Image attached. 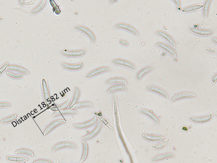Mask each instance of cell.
<instances>
[{
  "mask_svg": "<svg viewBox=\"0 0 217 163\" xmlns=\"http://www.w3.org/2000/svg\"><path fill=\"white\" fill-rule=\"evenodd\" d=\"M42 86L43 89V94L45 102L47 105H49L51 103L50 95L49 91L48 85L46 79L44 78L42 79Z\"/></svg>",
  "mask_w": 217,
  "mask_h": 163,
  "instance_id": "1",
  "label": "cell"
},
{
  "mask_svg": "<svg viewBox=\"0 0 217 163\" xmlns=\"http://www.w3.org/2000/svg\"><path fill=\"white\" fill-rule=\"evenodd\" d=\"M65 148L77 149L78 147H77L76 145L74 144L73 143L68 142H62L59 143L53 146V147L52 151L53 152H54V151H56V150Z\"/></svg>",
  "mask_w": 217,
  "mask_h": 163,
  "instance_id": "2",
  "label": "cell"
},
{
  "mask_svg": "<svg viewBox=\"0 0 217 163\" xmlns=\"http://www.w3.org/2000/svg\"><path fill=\"white\" fill-rule=\"evenodd\" d=\"M66 122V121L63 119H60L56 120L51 122L47 128L45 129L43 132V135L46 136L47 134H48L50 132H51L52 130L55 129L56 127H57L60 125Z\"/></svg>",
  "mask_w": 217,
  "mask_h": 163,
  "instance_id": "3",
  "label": "cell"
},
{
  "mask_svg": "<svg viewBox=\"0 0 217 163\" xmlns=\"http://www.w3.org/2000/svg\"><path fill=\"white\" fill-rule=\"evenodd\" d=\"M101 127H102V123L100 121H98L97 125L95 127L93 130H92L89 134L82 137V139L83 140H90L92 139L99 133L101 130Z\"/></svg>",
  "mask_w": 217,
  "mask_h": 163,
  "instance_id": "4",
  "label": "cell"
},
{
  "mask_svg": "<svg viewBox=\"0 0 217 163\" xmlns=\"http://www.w3.org/2000/svg\"><path fill=\"white\" fill-rule=\"evenodd\" d=\"M97 120V117H95L92 119L86 122L83 123L73 124V126L76 129H86V128H88V127H90L92 126V125H94L95 123L96 122Z\"/></svg>",
  "mask_w": 217,
  "mask_h": 163,
  "instance_id": "5",
  "label": "cell"
},
{
  "mask_svg": "<svg viewBox=\"0 0 217 163\" xmlns=\"http://www.w3.org/2000/svg\"><path fill=\"white\" fill-rule=\"evenodd\" d=\"M74 29L77 30H79V31H82V32L85 33V34H86L91 40L92 44H94L95 41V37L94 34L92 33V31H91L89 29L87 28L86 27L82 26H76L74 27Z\"/></svg>",
  "mask_w": 217,
  "mask_h": 163,
  "instance_id": "6",
  "label": "cell"
},
{
  "mask_svg": "<svg viewBox=\"0 0 217 163\" xmlns=\"http://www.w3.org/2000/svg\"><path fill=\"white\" fill-rule=\"evenodd\" d=\"M85 49L81 50L74 51H61V53L62 55L69 57H79L84 55L86 52Z\"/></svg>",
  "mask_w": 217,
  "mask_h": 163,
  "instance_id": "7",
  "label": "cell"
},
{
  "mask_svg": "<svg viewBox=\"0 0 217 163\" xmlns=\"http://www.w3.org/2000/svg\"><path fill=\"white\" fill-rule=\"evenodd\" d=\"M111 69L107 67H102L101 68H98V69H96L90 72L88 74L86 75L85 78V79H89L92 78L93 76H95L101 74L103 73L106 72L111 71Z\"/></svg>",
  "mask_w": 217,
  "mask_h": 163,
  "instance_id": "8",
  "label": "cell"
},
{
  "mask_svg": "<svg viewBox=\"0 0 217 163\" xmlns=\"http://www.w3.org/2000/svg\"><path fill=\"white\" fill-rule=\"evenodd\" d=\"M112 63L115 65L127 67L133 71L135 70L136 68L134 65L132 63L127 60L122 59H115L113 60Z\"/></svg>",
  "mask_w": 217,
  "mask_h": 163,
  "instance_id": "9",
  "label": "cell"
},
{
  "mask_svg": "<svg viewBox=\"0 0 217 163\" xmlns=\"http://www.w3.org/2000/svg\"><path fill=\"white\" fill-rule=\"evenodd\" d=\"M189 29L191 32L201 36H208L210 35L213 32L214 30L213 29L205 30L199 29L194 28L192 27H189Z\"/></svg>",
  "mask_w": 217,
  "mask_h": 163,
  "instance_id": "10",
  "label": "cell"
},
{
  "mask_svg": "<svg viewBox=\"0 0 217 163\" xmlns=\"http://www.w3.org/2000/svg\"><path fill=\"white\" fill-rule=\"evenodd\" d=\"M115 28L126 30L132 33L136 36H138L139 35L138 32L136 30L127 24H123V23L117 24L115 26Z\"/></svg>",
  "mask_w": 217,
  "mask_h": 163,
  "instance_id": "11",
  "label": "cell"
},
{
  "mask_svg": "<svg viewBox=\"0 0 217 163\" xmlns=\"http://www.w3.org/2000/svg\"><path fill=\"white\" fill-rule=\"evenodd\" d=\"M84 62L77 64H68L65 63H62V66L68 70L71 71H78L81 69L84 66Z\"/></svg>",
  "mask_w": 217,
  "mask_h": 163,
  "instance_id": "12",
  "label": "cell"
},
{
  "mask_svg": "<svg viewBox=\"0 0 217 163\" xmlns=\"http://www.w3.org/2000/svg\"><path fill=\"white\" fill-rule=\"evenodd\" d=\"M74 88H75V90H74V95H73L72 99L70 101V103L68 108V109H72L73 108L74 105L78 102L79 97H80V89H79V87L76 86H75Z\"/></svg>",
  "mask_w": 217,
  "mask_h": 163,
  "instance_id": "13",
  "label": "cell"
},
{
  "mask_svg": "<svg viewBox=\"0 0 217 163\" xmlns=\"http://www.w3.org/2000/svg\"><path fill=\"white\" fill-rule=\"evenodd\" d=\"M196 97V94L193 93L189 92H184L179 93L173 97L171 100V102H173L176 101L187 98H193Z\"/></svg>",
  "mask_w": 217,
  "mask_h": 163,
  "instance_id": "14",
  "label": "cell"
},
{
  "mask_svg": "<svg viewBox=\"0 0 217 163\" xmlns=\"http://www.w3.org/2000/svg\"><path fill=\"white\" fill-rule=\"evenodd\" d=\"M213 116V114L211 113L207 116L201 117H189V119H190V121H191L192 122L200 123L206 122L209 121L212 118Z\"/></svg>",
  "mask_w": 217,
  "mask_h": 163,
  "instance_id": "15",
  "label": "cell"
},
{
  "mask_svg": "<svg viewBox=\"0 0 217 163\" xmlns=\"http://www.w3.org/2000/svg\"><path fill=\"white\" fill-rule=\"evenodd\" d=\"M155 34H157L158 35H159V36H161L162 38L165 39V40H166V41L169 42V44H171V46L173 48H176V44L175 42L173 40V38L169 34H168L165 33L164 31H157L156 32Z\"/></svg>",
  "mask_w": 217,
  "mask_h": 163,
  "instance_id": "16",
  "label": "cell"
},
{
  "mask_svg": "<svg viewBox=\"0 0 217 163\" xmlns=\"http://www.w3.org/2000/svg\"><path fill=\"white\" fill-rule=\"evenodd\" d=\"M155 46L162 49L165 51H167V52L172 55L174 57H176V53L175 51L173 49L171 48L170 46H168V45L164 44V43H157L156 44Z\"/></svg>",
  "mask_w": 217,
  "mask_h": 163,
  "instance_id": "17",
  "label": "cell"
},
{
  "mask_svg": "<svg viewBox=\"0 0 217 163\" xmlns=\"http://www.w3.org/2000/svg\"><path fill=\"white\" fill-rule=\"evenodd\" d=\"M78 114V111L73 109H65L55 112L52 115V117L64 115H74Z\"/></svg>",
  "mask_w": 217,
  "mask_h": 163,
  "instance_id": "18",
  "label": "cell"
},
{
  "mask_svg": "<svg viewBox=\"0 0 217 163\" xmlns=\"http://www.w3.org/2000/svg\"><path fill=\"white\" fill-rule=\"evenodd\" d=\"M146 91H151L154 92L159 94L160 95L164 97L166 99H169V96L165 91L160 88L154 86H149L146 89Z\"/></svg>",
  "mask_w": 217,
  "mask_h": 163,
  "instance_id": "19",
  "label": "cell"
},
{
  "mask_svg": "<svg viewBox=\"0 0 217 163\" xmlns=\"http://www.w3.org/2000/svg\"><path fill=\"white\" fill-rule=\"evenodd\" d=\"M139 113L142 114L146 115V116L149 117L154 122L156 123L158 125L159 124V120L158 119L157 117L151 111L145 110V109H143V110H140L139 111Z\"/></svg>",
  "mask_w": 217,
  "mask_h": 163,
  "instance_id": "20",
  "label": "cell"
},
{
  "mask_svg": "<svg viewBox=\"0 0 217 163\" xmlns=\"http://www.w3.org/2000/svg\"><path fill=\"white\" fill-rule=\"evenodd\" d=\"M142 137L146 140L151 141V142H157L164 140L165 137L164 136H153V135H148V134H142Z\"/></svg>",
  "mask_w": 217,
  "mask_h": 163,
  "instance_id": "21",
  "label": "cell"
},
{
  "mask_svg": "<svg viewBox=\"0 0 217 163\" xmlns=\"http://www.w3.org/2000/svg\"><path fill=\"white\" fill-rule=\"evenodd\" d=\"M115 83H118V84H122L126 85L127 84V82L124 79L116 77V78H113L108 79L107 81L106 82V85H111V84H115Z\"/></svg>",
  "mask_w": 217,
  "mask_h": 163,
  "instance_id": "22",
  "label": "cell"
},
{
  "mask_svg": "<svg viewBox=\"0 0 217 163\" xmlns=\"http://www.w3.org/2000/svg\"><path fill=\"white\" fill-rule=\"evenodd\" d=\"M97 118L99 120V121L101 123L103 124L109 130H110L112 132H114V128L113 127L112 124L110 123V122L107 119L105 118L104 117H101V116H97Z\"/></svg>",
  "mask_w": 217,
  "mask_h": 163,
  "instance_id": "23",
  "label": "cell"
},
{
  "mask_svg": "<svg viewBox=\"0 0 217 163\" xmlns=\"http://www.w3.org/2000/svg\"><path fill=\"white\" fill-rule=\"evenodd\" d=\"M8 161L11 162H23L28 160V158L26 157H17L15 156H7L6 157Z\"/></svg>",
  "mask_w": 217,
  "mask_h": 163,
  "instance_id": "24",
  "label": "cell"
},
{
  "mask_svg": "<svg viewBox=\"0 0 217 163\" xmlns=\"http://www.w3.org/2000/svg\"><path fill=\"white\" fill-rule=\"evenodd\" d=\"M154 69V68L152 66L147 67L142 69V70L139 72L137 75V80H140L143 76L149 72L153 70Z\"/></svg>",
  "mask_w": 217,
  "mask_h": 163,
  "instance_id": "25",
  "label": "cell"
},
{
  "mask_svg": "<svg viewBox=\"0 0 217 163\" xmlns=\"http://www.w3.org/2000/svg\"><path fill=\"white\" fill-rule=\"evenodd\" d=\"M7 70L16 71L20 72H22L23 73L26 74H29V72L27 70L25 69L22 67L19 66H13V65L9 66L7 67Z\"/></svg>",
  "mask_w": 217,
  "mask_h": 163,
  "instance_id": "26",
  "label": "cell"
},
{
  "mask_svg": "<svg viewBox=\"0 0 217 163\" xmlns=\"http://www.w3.org/2000/svg\"><path fill=\"white\" fill-rule=\"evenodd\" d=\"M81 142H82L83 145V156H82V159L80 160V162L82 163L84 162L87 159L88 153V146L86 142H85V141L83 140L81 141Z\"/></svg>",
  "mask_w": 217,
  "mask_h": 163,
  "instance_id": "27",
  "label": "cell"
},
{
  "mask_svg": "<svg viewBox=\"0 0 217 163\" xmlns=\"http://www.w3.org/2000/svg\"><path fill=\"white\" fill-rule=\"evenodd\" d=\"M70 103V100H68L66 102H65L63 104L51 107V108H50V110L52 111H55V112L60 111V110H64V109H66L68 107Z\"/></svg>",
  "mask_w": 217,
  "mask_h": 163,
  "instance_id": "28",
  "label": "cell"
},
{
  "mask_svg": "<svg viewBox=\"0 0 217 163\" xmlns=\"http://www.w3.org/2000/svg\"><path fill=\"white\" fill-rule=\"evenodd\" d=\"M93 104L90 102H78L74 105L73 107V109H78L82 108H85V107H90L92 108L93 107Z\"/></svg>",
  "mask_w": 217,
  "mask_h": 163,
  "instance_id": "29",
  "label": "cell"
},
{
  "mask_svg": "<svg viewBox=\"0 0 217 163\" xmlns=\"http://www.w3.org/2000/svg\"><path fill=\"white\" fill-rule=\"evenodd\" d=\"M127 91V89L125 86L122 85H116L110 88L107 91L108 94L114 92L116 91Z\"/></svg>",
  "mask_w": 217,
  "mask_h": 163,
  "instance_id": "30",
  "label": "cell"
},
{
  "mask_svg": "<svg viewBox=\"0 0 217 163\" xmlns=\"http://www.w3.org/2000/svg\"><path fill=\"white\" fill-rule=\"evenodd\" d=\"M203 7V5L202 4L195 5L191 6H188V7L183 9L182 10V11L183 12H190V11L201 9Z\"/></svg>",
  "mask_w": 217,
  "mask_h": 163,
  "instance_id": "31",
  "label": "cell"
},
{
  "mask_svg": "<svg viewBox=\"0 0 217 163\" xmlns=\"http://www.w3.org/2000/svg\"><path fill=\"white\" fill-rule=\"evenodd\" d=\"M46 3V0H43V1H42L41 2L40 4L38 5L37 7L35 8L34 9H33L32 11H31L30 14H36V13H38L39 11H41L43 8V7H44Z\"/></svg>",
  "mask_w": 217,
  "mask_h": 163,
  "instance_id": "32",
  "label": "cell"
},
{
  "mask_svg": "<svg viewBox=\"0 0 217 163\" xmlns=\"http://www.w3.org/2000/svg\"><path fill=\"white\" fill-rule=\"evenodd\" d=\"M174 156L171 153H168V154H162V155H159L156 156V157H154L152 160V162H156V161H159V160H161L164 159H166V158H169V157H174Z\"/></svg>",
  "mask_w": 217,
  "mask_h": 163,
  "instance_id": "33",
  "label": "cell"
},
{
  "mask_svg": "<svg viewBox=\"0 0 217 163\" xmlns=\"http://www.w3.org/2000/svg\"><path fill=\"white\" fill-rule=\"evenodd\" d=\"M211 2V0H206L204 4V5L203 6V16L206 19H207V17H208L209 6H210Z\"/></svg>",
  "mask_w": 217,
  "mask_h": 163,
  "instance_id": "34",
  "label": "cell"
},
{
  "mask_svg": "<svg viewBox=\"0 0 217 163\" xmlns=\"http://www.w3.org/2000/svg\"><path fill=\"white\" fill-rule=\"evenodd\" d=\"M50 2L51 6H52L53 10V12H55V14L56 15H60L61 12V10L59 6L57 5V4L53 0H51V1H50Z\"/></svg>",
  "mask_w": 217,
  "mask_h": 163,
  "instance_id": "35",
  "label": "cell"
},
{
  "mask_svg": "<svg viewBox=\"0 0 217 163\" xmlns=\"http://www.w3.org/2000/svg\"><path fill=\"white\" fill-rule=\"evenodd\" d=\"M15 153L17 154H24V155H28L31 157L34 156V153L31 150L27 149H19V150H17L15 152Z\"/></svg>",
  "mask_w": 217,
  "mask_h": 163,
  "instance_id": "36",
  "label": "cell"
},
{
  "mask_svg": "<svg viewBox=\"0 0 217 163\" xmlns=\"http://www.w3.org/2000/svg\"><path fill=\"white\" fill-rule=\"evenodd\" d=\"M17 117V114H14L12 115V116H10V117H8L7 118H6L2 119L1 121V122L3 124H7L9 123L12 122V121L15 120L16 118Z\"/></svg>",
  "mask_w": 217,
  "mask_h": 163,
  "instance_id": "37",
  "label": "cell"
},
{
  "mask_svg": "<svg viewBox=\"0 0 217 163\" xmlns=\"http://www.w3.org/2000/svg\"><path fill=\"white\" fill-rule=\"evenodd\" d=\"M7 74L10 77L15 79L21 78L23 76V74L14 73L12 72L8 71L7 72Z\"/></svg>",
  "mask_w": 217,
  "mask_h": 163,
  "instance_id": "38",
  "label": "cell"
},
{
  "mask_svg": "<svg viewBox=\"0 0 217 163\" xmlns=\"http://www.w3.org/2000/svg\"><path fill=\"white\" fill-rule=\"evenodd\" d=\"M169 141H170V140L169 139L165 141V142L162 143L155 145H154V146L153 147V148L154 149H160L162 148L163 147H165V146H166L169 144Z\"/></svg>",
  "mask_w": 217,
  "mask_h": 163,
  "instance_id": "39",
  "label": "cell"
},
{
  "mask_svg": "<svg viewBox=\"0 0 217 163\" xmlns=\"http://www.w3.org/2000/svg\"><path fill=\"white\" fill-rule=\"evenodd\" d=\"M8 66V63H5L0 67V75H1L7 69Z\"/></svg>",
  "mask_w": 217,
  "mask_h": 163,
  "instance_id": "40",
  "label": "cell"
},
{
  "mask_svg": "<svg viewBox=\"0 0 217 163\" xmlns=\"http://www.w3.org/2000/svg\"><path fill=\"white\" fill-rule=\"evenodd\" d=\"M11 106V104L8 102H1L0 103V108H8Z\"/></svg>",
  "mask_w": 217,
  "mask_h": 163,
  "instance_id": "41",
  "label": "cell"
},
{
  "mask_svg": "<svg viewBox=\"0 0 217 163\" xmlns=\"http://www.w3.org/2000/svg\"><path fill=\"white\" fill-rule=\"evenodd\" d=\"M33 163H53L50 161L45 160H39L35 161Z\"/></svg>",
  "mask_w": 217,
  "mask_h": 163,
  "instance_id": "42",
  "label": "cell"
},
{
  "mask_svg": "<svg viewBox=\"0 0 217 163\" xmlns=\"http://www.w3.org/2000/svg\"><path fill=\"white\" fill-rule=\"evenodd\" d=\"M206 51L207 52L211 53H215L216 52V51L214 49L207 48L206 49Z\"/></svg>",
  "mask_w": 217,
  "mask_h": 163,
  "instance_id": "43",
  "label": "cell"
},
{
  "mask_svg": "<svg viewBox=\"0 0 217 163\" xmlns=\"http://www.w3.org/2000/svg\"><path fill=\"white\" fill-rule=\"evenodd\" d=\"M120 43L121 45H123V46H127L129 45L128 42H126V41H124V40H120Z\"/></svg>",
  "mask_w": 217,
  "mask_h": 163,
  "instance_id": "44",
  "label": "cell"
},
{
  "mask_svg": "<svg viewBox=\"0 0 217 163\" xmlns=\"http://www.w3.org/2000/svg\"><path fill=\"white\" fill-rule=\"evenodd\" d=\"M217 80V74H216L215 75L213 76V78L212 79V82L213 83L216 82Z\"/></svg>",
  "mask_w": 217,
  "mask_h": 163,
  "instance_id": "45",
  "label": "cell"
},
{
  "mask_svg": "<svg viewBox=\"0 0 217 163\" xmlns=\"http://www.w3.org/2000/svg\"><path fill=\"white\" fill-rule=\"evenodd\" d=\"M174 1L175 3L178 7H179L180 6V1H179L176 0V1Z\"/></svg>",
  "mask_w": 217,
  "mask_h": 163,
  "instance_id": "46",
  "label": "cell"
},
{
  "mask_svg": "<svg viewBox=\"0 0 217 163\" xmlns=\"http://www.w3.org/2000/svg\"><path fill=\"white\" fill-rule=\"evenodd\" d=\"M181 130H182V131L186 132V131H187V130H188V129L187 127L184 126L182 127V128H181Z\"/></svg>",
  "mask_w": 217,
  "mask_h": 163,
  "instance_id": "47",
  "label": "cell"
},
{
  "mask_svg": "<svg viewBox=\"0 0 217 163\" xmlns=\"http://www.w3.org/2000/svg\"><path fill=\"white\" fill-rule=\"evenodd\" d=\"M212 39V41H213V42L214 43H216V44H217V39L216 38H214V37H213Z\"/></svg>",
  "mask_w": 217,
  "mask_h": 163,
  "instance_id": "48",
  "label": "cell"
},
{
  "mask_svg": "<svg viewBox=\"0 0 217 163\" xmlns=\"http://www.w3.org/2000/svg\"><path fill=\"white\" fill-rule=\"evenodd\" d=\"M59 163V161H57V162H56V163Z\"/></svg>",
  "mask_w": 217,
  "mask_h": 163,
  "instance_id": "49",
  "label": "cell"
},
{
  "mask_svg": "<svg viewBox=\"0 0 217 163\" xmlns=\"http://www.w3.org/2000/svg\"><path fill=\"white\" fill-rule=\"evenodd\" d=\"M1 159V157H0V159Z\"/></svg>",
  "mask_w": 217,
  "mask_h": 163,
  "instance_id": "50",
  "label": "cell"
},
{
  "mask_svg": "<svg viewBox=\"0 0 217 163\" xmlns=\"http://www.w3.org/2000/svg\"></svg>",
  "mask_w": 217,
  "mask_h": 163,
  "instance_id": "51",
  "label": "cell"
}]
</instances>
